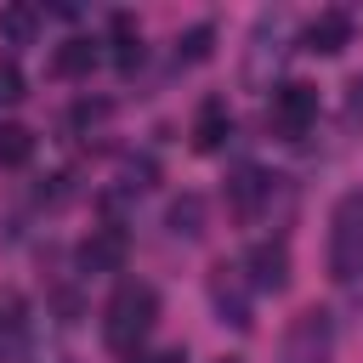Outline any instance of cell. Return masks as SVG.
<instances>
[{
	"label": "cell",
	"instance_id": "obj_1",
	"mask_svg": "<svg viewBox=\"0 0 363 363\" xmlns=\"http://www.w3.org/2000/svg\"><path fill=\"white\" fill-rule=\"evenodd\" d=\"M153 323H159V289L142 284V278H125L108 295V306H102V340L113 352H125V357L142 352V340L153 335Z\"/></svg>",
	"mask_w": 363,
	"mask_h": 363
},
{
	"label": "cell",
	"instance_id": "obj_2",
	"mask_svg": "<svg viewBox=\"0 0 363 363\" xmlns=\"http://www.w3.org/2000/svg\"><path fill=\"white\" fill-rule=\"evenodd\" d=\"M329 278L335 284L363 278V193H340L329 216Z\"/></svg>",
	"mask_w": 363,
	"mask_h": 363
},
{
	"label": "cell",
	"instance_id": "obj_3",
	"mask_svg": "<svg viewBox=\"0 0 363 363\" xmlns=\"http://www.w3.org/2000/svg\"><path fill=\"white\" fill-rule=\"evenodd\" d=\"M335 357V318L323 306H306L284 323L278 340V363H329Z\"/></svg>",
	"mask_w": 363,
	"mask_h": 363
},
{
	"label": "cell",
	"instance_id": "obj_4",
	"mask_svg": "<svg viewBox=\"0 0 363 363\" xmlns=\"http://www.w3.org/2000/svg\"><path fill=\"white\" fill-rule=\"evenodd\" d=\"M267 125H272L278 142H301V136L318 125V85H306V79L278 85L272 102H267Z\"/></svg>",
	"mask_w": 363,
	"mask_h": 363
},
{
	"label": "cell",
	"instance_id": "obj_5",
	"mask_svg": "<svg viewBox=\"0 0 363 363\" xmlns=\"http://www.w3.org/2000/svg\"><path fill=\"white\" fill-rule=\"evenodd\" d=\"M210 306L221 312V323H233V329H250L255 323V312H250V278H244V267H210Z\"/></svg>",
	"mask_w": 363,
	"mask_h": 363
},
{
	"label": "cell",
	"instance_id": "obj_6",
	"mask_svg": "<svg viewBox=\"0 0 363 363\" xmlns=\"http://www.w3.org/2000/svg\"><path fill=\"white\" fill-rule=\"evenodd\" d=\"M272 182H278V176H267V170H255V164L233 170V176H227V210H233L238 221H255V216L272 204Z\"/></svg>",
	"mask_w": 363,
	"mask_h": 363
},
{
	"label": "cell",
	"instance_id": "obj_7",
	"mask_svg": "<svg viewBox=\"0 0 363 363\" xmlns=\"http://www.w3.org/2000/svg\"><path fill=\"white\" fill-rule=\"evenodd\" d=\"M244 278H250V289H284L289 284V244L284 238H261V244H250V255H244Z\"/></svg>",
	"mask_w": 363,
	"mask_h": 363
},
{
	"label": "cell",
	"instance_id": "obj_8",
	"mask_svg": "<svg viewBox=\"0 0 363 363\" xmlns=\"http://www.w3.org/2000/svg\"><path fill=\"white\" fill-rule=\"evenodd\" d=\"M74 261H79L85 278H108V272H119V267H125V233H119V227H91V238L74 250Z\"/></svg>",
	"mask_w": 363,
	"mask_h": 363
},
{
	"label": "cell",
	"instance_id": "obj_9",
	"mask_svg": "<svg viewBox=\"0 0 363 363\" xmlns=\"http://www.w3.org/2000/svg\"><path fill=\"white\" fill-rule=\"evenodd\" d=\"M28 301L17 289H0V363H23L28 357Z\"/></svg>",
	"mask_w": 363,
	"mask_h": 363
},
{
	"label": "cell",
	"instance_id": "obj_10",
	"mask_svg": "<svg viewBox=\"0 0 363 363\" xmlns=\"http://www.w3.org/2000/svg\"><path fill=\"white\" fill-rule=\"evenodd\" d=\"M301 45H306V51H318V57L346 51V45H352V17H346V11H318V17L306 23Z\"/></svg>",
	"mask_w": 363,
	"mask_h": 363
},
{
	"label": "cell",
	"instance_id": "obj_11",
	"mask_svg": "<svg viewBox=\"0 0 363 363\" xmlns=\"http://www.w3.org/2000/svg\"><path fill=\"white\" fill-rule=\"evenodd\" d=\"M227 136H233V113H227L221 96H210V102L199 108V119H193V147H199V153H216Z\"/></svg>",
	"mask_w": 363,
	"mask_h": 363
},
{
	"label": "cell",
	"instance_id": "obj_12",
	"mask_svg": "<svg viewBox=\"0 0 363 363\" xmlns=\"http://www.w3.org/2000/svg\"><path fill=\"white\" fill-rule=\"evenodd\" d=\"M96 57H102V51H96V40H85V34H74V40H62V45H57V57H51V68H57L62 79H79V74H91V68H96Z\"/></svg>",
	"mask_w": 363,
	"mask_h": 363
},
{
	"label": "cell",
	"instance_id": "obj_13",
	"mask_svg": "<svg viewBox=\"0 0 363 363\" xmlns=\"http://www.w3.org/2000/svg\"><path fill=\"white\" fill-rule=\"evenodd\" d=\"M164 227H170L176 238H199V233H204V199H199V193H182V199L164 210Z\"/></svg>",
	"mask_w": 363,
	"mask_h": 363
},
{
	"label": "cell",
	"instance_id": "obj_14",
	"mask_svg": "<svg viewBox=\"0 0 363 363\" xmlns=\"http://www.w3.org/2000/svg\"><path fill=\"white\" fill-rule=\"evenodd\" d=\"M113 62H119V74H136L142 68V34H136V23L125 11L113 17Z\"/></svg>",
	"mask_w": 363,
	"mask_h": 363
},
{
	"label": "cell",
	"instance_id": "obj_15",
	"mask_svg": "<svg viewBox=\"0 0 363 363\" xmlns=\"http://www.w3.org/2000/svg\"><path fill=\"white\" fill-rule=\"evenodd\" d=\"M34 159V130L17 119H0V164H28Z\"/></svg>",
	"mask_w": 363,
	"mask_h": 363
},
{
	"label": "cell",
	"instance_id": "obj_16",
	"mask_svg": "<svg viewBox=\"0 0 363 363\" xmlns=\"http://www.w3.org/2000/svg\"><path fill=\"white\" fill-rule=\"evenodd\" d=\"M0 34H6L11 45H28V40L40 34V11H34V6H0Z\"/></svg>",
	"mask_w": 363,
	"mask_h": 363
},
{
	"label": "cell",
	"instance_id": "obj_17",
	"mask_svg": "<svg viewBox=\"0 0 363 363\" xmlns=\"http://www.w3.org/2000/svg\"><path fill=\"white\" fill-rule=\"evenodd\" d=\"M210 40H216V28H210V23H193V28L176 40V62H182V68H187V62H204V57H210Z\"/></svg>",
	"mask_w": 363,
	"mask_h": 363
},
{
	"label": "cell",
	"instance_id": "obj_18",
	"mask_svg": "<svg viewBox=\"0 0 363 363\" xmlns=\"http://www.w3.org/2000/svg\"><path fill=\"white\" fill-rule=\"evenodd\" d=\"M28 96V79H23V68L11 62V57H0V108H17Z\"/></svg>",
	"mask_w": 363,
	"mask_h": 363
},
{
	"label": "cell",
	"instance_id": "obj_19",
	"mask_svg": "<svg viewBox=\"0 0 363 363\" xmlns=\"http://www.w3.org/2000/svg\"><path fill=\"white\" fill-rule=\"evenodd\" d=\"M119 182H125V187H136V193H142V187H153V159H130V164L119 170Z\"/></svg>",
	"mask_w": 363,
	"mask_h": 363
},
{
	"label": "cell",
	"instance_id": "obj_20",
	"mask_svg": "<svg viewBox=\"0 0 363 363\" xmlns=\"http://www.w3.org/2000/svg\"><path fill=\"white\" fill-rule=\"evenodd\" d=\"M346 119H352V125L363 130V74H357V79L346 85Z\"/></svg>",
	"mask_w": 363,
	"mask_h": 363
},
{
	"label": "cell",
	"instance_id": "obj_21",
	"mask_svg": "<svg viewBox=\"0 0 363 363\" xmlns=\"http://www.w3.org/2000/svg\"><path fill=\"white\" fill-rule=\"evenodd\" d=\"M130 363H182V346L176 352H130Z\"/></svg>",
	"mask_w": 363,
	"mask_h": 363
},
{
	"label": "cell",
	"instance_id": "obj_22",
	"mask_svg": "<svg viewBox=\"0 0 363 363\" xmlns=\"http://www.w3.org/2000/svg\"><path fill=\"white\" fill-rule=\"evenodd\" d=\"M221 363H238V357H221Z\"/></svg>",
	"mask_w": 363,
	"mask_h": 363
}]
</instances>
